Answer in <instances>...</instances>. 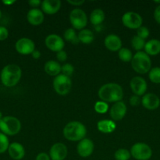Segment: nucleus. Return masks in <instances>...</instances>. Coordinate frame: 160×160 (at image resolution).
<instances>
[{"label": "nucleus", "mask_w": 160, "mask_h": 160, "mask_svg": "<svg viewBox=\"0 0 160 160\" xmlns=\"http://www.w3.org/2000/svg\"><path fill=\"white\" fill-rule=\"evenodd\" d=\"M67 2L69 4L75 6H79L85 2V1H83V0H74V1L73 0H67Z\"/></svg>", "instance_id": "a19ab883"}, {"label": "nucleus", "mask_w": 160, "mask_h": 160, "mask_svg": "<svg viewBox=\"0 0 160 160\" xmlns=\"http://www.w3.org/2000/svg\"><path fill=\"white\" fill-rule=\"evenodd\" d=\"M127 112V108L125 103L123 102H117L111 106L110 109V117H111L113 120H122L125 116Z\"/></svg>", "instance_id": "2eb2a0df"}, {"label": "nucleus", "mask_w": 160, "mask_h": 160, "mask_svg": "<svg viewBox=\"0 0 160 160\" xmlns=\"http://www.w3.org/2000/svg\"><path fill=\"white\" fill-rule=\"evenodd\" d=\"M104 12L100 9H95L94 10H93L90 14V17H89L90 23L93 25H95V26L101 24L104 20Z\"/></svg>", "instance_id": "b1692460"}, {"label": "nucleus", "mask_w": 160, "mask_h": 160, "mask_svg": "<svg viewBox=\"0 0 160 160\" xmlns=\"http://www.w3.org/2000/svg\"><path fill=\"white\" fill-rule=\"evenodd\" d=\"M130 104L132 106H139L140 103L141 102V99L140 98L139 96H137V95H132L131 97L130 98Z\"/></svg>", "instance_id": "c9c22d12"}, {"label": "nucleus", "mask_w": 160, "mask_h": 160, "mask_svg": "<svg viewBox=\"0 0 160 160\" xmlns=\"http://www.w3.org/2000/svg\"><path fill=\"white\" fill-rule=\"evenodd\" d=\"M9 146V142L7 136L3 133L0 132V154L7 151Z\"/></svg>", "instance_id": "7c9ffc66"}, {"label": "nucleus", "mask_w": 160, "mask_h": 160, "mask_svg": "<svg viewBox=\"0 0 160 160\" xmlns=\"http://www.w3.org/2000/svg\"><path fill=\"white\" fill-rule=\"evenodd\" d=\"M3 4L6 5V6H10V5L15 3V1L14 0H12V1H3Z\"/></svg>", "instance_id": "37998d69"}, {"label": "nucleus", "mask_w": 160, "mask_h": 160, "mask_svg": "<svg viewBox=\"0 0 160 160\" xmlns=\"http://www.w3.org/2000/svg\"><path fill=\"white\" fill-rule=\"evenodd\" d=\"M61 7V2L60 0H44L41 4L42 11L48 15H53L56 13Z\"/></svg>", "instance_id": "f3484780"}, {"label": "nucleus", "mask_w": 160, "mask_h": 160, "mask_svg": "<svg viewBox=\"0 0 160 160\" xmlns=\"http://www.w3.org/2000/svg\"><path fill=\"white\" fill-rule=\"evenodd\" d=\"M114 157L115 160H129L131 157V154L126 148H119L115 152Z\"/></svg>", "instance_id": "c85d7f7f"}, {"label": "nucleus", "mask_w": 160, "mask_h": 160, "mask_svg": "<svg viewBox=\"0 0 160 160\" xmlns=\"http://www.w3.org/2000/svg\"><path fill=\"white\" fill-rule=\"evenodd\" d=\"M105 47L111 52H118L122 48V41L115 34H109L104 39Z\"/></svg>", "instance_id": "6ab92c4d"}, {"label": "nucleus", "mask_w": 160, "mask_h": 160, "mask_svg": "<svg viewBox=\"0 0 160 160\" xmlns=\"http://www.w3.org/2000/svg\"><path fill=\"white\" fill-rule=\"evenodd\" d=\"M74 71H75V68H74L72 64L67 62V63H64V65L61 66V73H62V74L65 75V76L70 78L73 74Z\"/></svg>", "instance_id": "473e14b6"}, {"label": "nucleus", "mask_w": 160, "mask_h": 160, "mask_svg": "<svg viewBox=\"0 0 160 160\" xmlns=\"http://www.w3.org/2000/svg\"><path fill=\"white\" fill-rule=\"evenodd\" d=\"M154 18L155 21L160 24V5H158L154 11Z\"/></svg>", "instance_id": "4c0bfd02"}, {"label": "nucleus", "mask_w": 160, "mask_h": 160, "mask_svg": "<svg viewBox=\"0 0 160 160\" xmlns=\"http://www.w3.org/2000/svg\"><path fill=\"white\" fill-rule=\"evenodd\" d=\"M21 129V123L17 117H4L0 120V131L6 135H15Z\"/></svg>", "instance_id": "39448f33"}, {"label": "nucleus", "mask_w": 160, "mask_h": 160, "mask_svg": "<svg viewBox=\"0 0 160 160\" xmlns=\"http://www.w3.org/2000/svg\"><path fill=\"white\" fill-rule=\"evenodd\" d=\"M98 96L101 101L105 102H117L123 98V90L116 83H108L100 88Z\"/></svg>", "instance_id": "f257e3e1"}, {"label": "nucleus", "mask_w": 160, "mask_h": 160, "mask_svg": "<svg viewBox=\"0 0 160 160\" xmlns=\"http://www.w3.org/2000/svg\"><path fill=\"white\" fill-rule=\"evenodd\" d=\"M28 4H29L33 9H37L38 6H41L42 2H41L40 0H30V1H28Z\"/></svg>", "instance_id": "ea45409f"}, {"label": "nucleus", "mask_w": 160, "mask_h": 160, "mask_svg": "<svg viewBox=\"0 0 160 160\" xmlns=\"http://www.w3.org/2000/svg\"><path fill=\"white\" fill-rule=\"evenodd\" d=\"M150 34V31H149L148 28H146L144 26H141L136 30V36L140 37L141 38L145 40L146 38H147Z\"/></svg>", "instance_id": "72a5a7b5"}, {"label": "nucleus", "mask_w": 160, "mask_h": 160, "mask_svg": "<svg viewBox=\"0 0 160 160\" xmlns=\"http://www.w3.org/2000/svg\"><path fill=\"white\" fill-rule=\"evenodd\" d=\"M141 104L145 109L149 110H154L158 108L160 105V99L155 94L147 93L143 95L141 99Z\"/></svg>", "instance_id": "dca6fc26"}, {"label": "nucleus", "mask_w": 160, "mask_h": 160, "mask_svg": "<svg viewBox=\"0 0 160 160\" xmlns=\"http://www.w3.org/2000/svg\"><path fill=\"white\" fill-rule=\"evenodd\" d=\"M45 44L49 49L55 52L61 51L64 47V42L62 38L55 34L47 36L45 39Z\"/></svg>", "instance_id": "9b49d317"}, {"label": "nucleus", "mask_w": 160, "mask_h": 160, "mask_svg": "<svg viewBox=\"0 0 160 160\" xmlns=\"http://www.w3.org/2000/svg\"><path fill=\"white\" fill-rule=\"evenodd\" d=\"M9 36V31L5 27H0V41H4Z\"/></svg>", "instance_id": "e433bc0d"}, {"label": "nucleus", "mask_w": 160, "mask_h": 160, "mask_svg": "<svg viewBox=\"0 0 160 160\" xmlns=\"http://www.w3.org/2000/svg\"><path fill=\"white\" fill-rule=\"evenodd\" d=\"M94 110L100 114H104L108 112V104L105 102L98 101L94 105Z\"/></svg>", "instance_id": "2f4dec72"}, {"label": "nucleus", "mask_w": 160, "mask_h": 160, "mask_svg": "<svg viewBox=\"0 0 160 160\" xmlns=\"http://www.w3.org/2000/svg\"><path fill=\"white\" fill-rule=\"evenodd\" d=\"M22 71L19 66L9 64L3 67L1 71V81L6 87L11 88L17 85L21 78Z\"/></svg>", "instance_id": "f03ea898"}, {"label": "nucleus", "mask_w": 160, "mask_h": 160, "mask_svg": "<svg viewBox=\"0 0 160 160\" xmlns=\"http://www.w3.org/2000/svg\"><path fill=\"white\" fill-rule=\"evenodd\" d=\"M130 88L135 95L141 96L145 95L147 84L145 80L141 77H134L131 79L130 83Z\"/></svg>", "instance_id": "ddd939ff"}, {"label": "nucleus", "mask_w": 160, "mask_h": 160, "mask_svg": "<svg viewBox=\"0 0 160 160\" xmlns=\"http://www.w3.org/2000/svg\"><path fill=\"white\" fill-rule=\"evenodd\" d=\"M145 53L148 56H156L160 53V41L157 39H152L146 42L144 46Z\"/></svg>", "instance_id": "5701e85b"}, {"label": "nucleus", "mask_w": 160, "mask_h": 160, "mask_svg": "<svg viewBox=\"0 0 160 160\" xmlns=\"http://www.w3.org/2000/svg\"><path fill=\"white\" fill-rule=\"evenodd\" d=\"M122 23L125 28L137 30L140 27L142 26L143 19L137 12L130 11L123 14L122 17Z\"/></svg>", "instance_id": "1a4fd4ad"}, {"label": "nucleus", "mask_w": 160, "mask_h": 160, "mask_svg": "<svg viewBox=\"0 0 160 160\" xmlns=\"http://www.w3.org/2000/svg\"><path fill=\"white\" fill-rule=\"evenodd\" d=\"M56 59L59 62H64L67 59V54L65 51L61 50V51L56 52Z\"/></svg>", "instance_id": "f704fd0d"}, {"label": "nucleus", "mask_w": 160, "mask_h": 160, "mask_svg": "<svg viewBox=\"0 0 160 160\" xmlns=\"http://www.w3.org/2000/svg\"><path fill=\"white\" fill-rule=\"evenodd\" d=\"M49 156L51 160H64L67 156V146L61 142L53 144L50 149Z\"/></svg>", "instance_id": "f8f14e48"}, {"label": "nucleus", "mask_w": 160, "mask_h": 160, "mask_svg": "<svg viewBox=\"0 0 160 160\" xmlns=\"http://www.w3.org/2000/svg\"><path fill=\"white\" fill-rule=\"evenodd\" d=\"M72 82L69 77L61 74L55 77L53 81V87L55 92L60 95H66L72 89Z\"/></svg>", "instance_id": "423d86ee"}, {"label": "nucleus", "mask_w": 160, "mask_h": 160, "mask_svg": "<svg viewBox=\"0 0 160 160\" xmlns=\"http://www.w3.org/2000/svg\"><path fill=\"white\" fill-rule=\"evenodd\" d=\"M118 55H119V58L120 59V60H122V62H131L133 56V54H132V52L127 48H121L119 51Z\"/></svg>", "instance_id": "bb28decb"}, {"label": "nucleus", "mask_w": 160, "mask_h": 160, "mask_svg": "<svg viewBox=\"0 0 160 160\" xmlns=\"http://www.w3.org/2000/svg\"><path fill=\"white\" fill-rule=\"evenodd\" d=\"M7 151L9 156L14 160H20L25 156L24 147L18 142H13L9 144Z\"/></svg>", "instance_id": "a211bd4d"}, {"label": "nucleus", "mask_w": 160, "mask_h": 160, "mask_svg": "<svg viewBox=\"0 0 160 160\" xmlns=\"http://www.w3.org/2000/svg\"><path fill=\"white\" fill-rule=\"evenodd\" d=\"M1 17H2V12L1 10H0V19H1Z\"/></svg>", "instance_id": "a18cd8bd"}, {"label": "nucleus", "mask_w": 160, "mask_h": 160, "mask_svg": "<svg viewBox=\"0 0 160 160\" xmlns=\"http://www.w3.org/2000/svg\"><path fill=\"white\" fill-rule=\"evenodd\" d=\"M78 38L80 42L83 44H89L92 43L94 40V34L93 31L89 29H83L78 32Z\"/></svg>", "instance_id": "393cba45"}, {"label": "nucleus", "mask_w": 160, "mask_h": 160, "mask_svg": "<svg viewBox=\"0 0 160 160\" xmlns=\"http://www.w3.org/2000/svg\"><path fill=\"white\" fill-rule=\"evenodd\" d=\"M148 78L152 83L160 84V67H154L149 71Z\"/></svg>", "instance_id": "c756f323"}, {"label": "nucleus", "mask_w": 160, "mask_h": 160, "mask_svg": "<svg viewBox=\"0 0 160 160\" xmlns=\"http://www.w3.org/2000/svg\"><path fill=\"white\" fill-rule=\"evenodd\" d=\"M131 67L135 72L144 74L150 71L152 61L150 56L145 52H136L131 60Z\"/></svg>", "instance_id": "20e7f679"}, {"label": "nucleus", "mask_w": 160, "mask_h": 160, "mask_svg": "<svg viewBox=\"0 0 160 160\" xmlns=\"http://www.w3.org/2000/svg\"><path fill=\"white\" fill-rule=\"evenodd\" d=\"M35 160H51V159H50V156H49L47 153L41 152L39 153V154H38V156H36Z\"/></svg>", "instance_id": "58836bf2"}, {"label": "nucleus", "mask_w": 160, "mask_h": 160, "mask_svg": "<svg viewBox=\"0 0 160 160\" xmlns=\"http://www.w3.org/2000/svg\"><path fill=\"white\" fill-rule=\"evenodd\" d=\"M15 48L20 54L30 55L35 50V45L31 39L22 38L16 42Z\"/></svg>", "instance_id": "9d476101"}, {"label": "nucleus", "mask_w": 160, "mask_h": 160, "mask_svg": "<svg viewBox=\"0 0 160 160\" xmlns=\"http://www.w3.org/2000/svg\"><path fill=\"white\" fill-rule=\"evenodd\" d=\"M130 154L136 160H148L152 156V150L149 145L143 142H137L132 146Z\"/></svg>", "instance_id": "0eeeda50"}, {"label": "nucleus", "mask_w": 160, "mask_h": 160, "mask_svg": "<svg viewBox=\"0 0 160 160\" xmlns=\"http://www.w3.org/2000/svg\"><path fill=\"white\" fill-rule=\"evenodd\" d=\"M145 41L144 39L141 38L138 36L134 35L131 40V45L133 49H135L137 52H141L143 48H144L145 46Z\"/></svg>", "instance_id": "cd10ccee"}, {"label": "nucleus", "mask_w": 160, "mask_h": 160, "mask_svg": "<svg viewBox=\"0 0 160 160\" xmlns=\"http://www.w3.org/2000/svg\"><path fill=\"white\" fill-rule=\"evenodd\" d=\"M86 128L83 123L78 121L67 123L63 130V134L67 140L71 142H80L86 135Z\"/></svg>", "instance_id": "7ed1b4c3"}, {"label": "nucleus", "mask_w": 160, "mask_h": 160, "mask_svg": "<svg viewBox=\"0 0 160 160\" xmlns=\"http://www.w3.org/2000/svg\"><path fill=\"white\" fill-rule=\"evenodd\" d=\"M64 38L67 42L73 44V45H77L79 42L78 38V34H76L74 28H68L65 30L64 33Z\"/></svg>", "instance_id": "a878e982"}, {"label": "nucleus", "mask_w": 160, "mask_h": 160, "mask_svg": "<svg viewBox=\"0 0 160 160\" xmlns=\"http://www.w3.org/2000/svg\"><path fill=\"white\" fill-rule=\"evenodd\" d=\"M27 20L30 24L33 26H39L44 21L43 12L38 8L30 9L27 14Z\"/></svg>", "instance_id": "aec40b11"}, {"label": "nucleus", "mask_w": 160, "mask_h": 160, "mask_svg": "<svg viewBox=\"0 0 160 160\" xmlns=\"http://www.w3.org/2000/svg\"><path fill=\"white\" fill-rule=\"evenodd\" d=\"M70 22L72 27L76 30H83L87 24V16L86 13L81 9H72L69 16Z\"/></svg>", "instance_id": "6e6552de"}, {"label": "nucleus", "mask_w": 160, "mask_h": 160, "mask_svg": "<svg viewBox=\"0 0 160 160\" xmlns=\"http://www.w3.org/2000/svg\"><path fill=\"white\" fill-rule=\"evenodd\" d=\"M94 150V144L90 139L84 138L77 145V152L83 158H87L93 154Z\"/></svg>", "instance_id": "4468645a"}, {"label": "nucleus", "mask_w": 160, "mask_h": 160, "mask_svg": "<svg viewBox=\"0 0 160 160\" xmlns=\"http://www.w3.org/2000/svg\"><path fill=\"white\" fill-rule=\"evenodd\" d=\"M31 56H32L33 59H39V58H40L41 52H40V51H39V50L35 49L34 52H33L32 53H31Z\"/></svg>", "instance_id": "79ce46f5"}, {"label": "nucleus", "mask_w": 160, "mask_h": 160, "mask_svg": "<svg viewBox=\"0 0 160 160\" xmlns=\"http://www.w3.org/2000/svg\"><path fill=\"white\" fill-rule=\"evenodd\" d=\"M97 128L98 131L101 133L110 134L116 129V124L111 120H103L97 122Z\"/></svg>", "instance_id": "4be33fe9"}, {"label": "nucleus", "mask_w": 160, "mask_h": 160, "mask_svg": "<svg viewBox=\"0 0 160 160\" xmlns=\"http://www.w3.org/2000/svg\"><path fill=\"white\" fill-rule=\"evenodd\" d=\"M45 72L48 75L52 77H56L57 75L61 74V66L58 62L55 60L47 61L44 66Z\"/></svg>", "instance_id": "412c9836"}, {"label": "nucleus", "mask_w": 160, "mask_h": 160, "mask_svg": "<svg viewBox=\"0 0 160 160\" xmlns=\"http://www.w3.org/2000/svg\"><path fill=\"white\" fill-rule=\"evenodd\" d=\"M2 118H3V113H2V112L0 111V120H1Z\"/></svg>", "instance_id": "c03bdc74"}]
</instances>
